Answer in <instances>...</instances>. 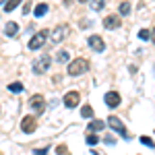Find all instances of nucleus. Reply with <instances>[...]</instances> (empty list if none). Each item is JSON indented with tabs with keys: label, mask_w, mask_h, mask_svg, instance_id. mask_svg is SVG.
Here are the masks:
<instances>
[{
	"label": "nucleus",
	"mask_w": 155,
	"mask_h": 155,
	"mask_svg": "<svg viewBox=\"0 0 155 155\" xmlns=\"http://www.w3.org/2000/svg\"><path fill=\"white\" fill-rule=\"evenodd\" d=\"M87 71H89V60H87V58H74V60H71L68 66H66V72H68L71 77L85 74Z\"/></svg>",
	"instance_id": "f257e3e1"
},
{
	"label": "nucleus",
	"mask_w": 155,
	"mask_h": 155,
	"mask_svg": "<svg viewBox=\"0 0 155 155\" xmlns=\"http://www.w3.org/2000/svg\"><path fill=\"white\" fill-rule=\"evenodd\" d=\"M50 64H52V58H50L48 54H41L39 58L33 60V72L35 74H44L50 68Z\"/></svg>",
	"instance_id": "f03ea898"
},
{
	"label": "nucleus",
	"mask_w": 155,
	"mask_h": 155,
	"mask_svg": "<svg viewBox=\"0 0 155 155\" xmlns=\"http://www.w3.org/2000/svg\"><path fill=\"white\" fill-rule=\"evenodd\" d=\"M46 37H48V31L46 29H41L39 33H35V35L29 39V50H39L46 44Z\"/></svg>",
	"instance_id": "7ed1b4c3"
},
{
	"label": "nucleus",
	"mask_w": 155,
	"mask_h": 155,
	"mask_svg": "<svg viewBox=\"0 0 155 155\" xmlns=\"http://www.w3.org/2000/svg\"><path fill=\"white\" fill-rule=\"evenodd\" d=\"M35 128H37V118H33V116H25V118L21 120V130H23L25 134H31Z\"/></svg>",
	"instance_id": "20e7f679"
},
{
	"label": "nucleus",
	"mask_w": 155,
	"mask_h": 155,
	"mask_svg": "<svg viewBox=\"0 0 155 155\" xmlns=\"http://www.w3.org/2000/svg\"><path fill=\"white\" fill-rule=\"evenodd\" d=\"M68 31H71V27H68V25H58V27L52 31V39L58 44V41H62V39H66Z\"/></svg>",
	"instance_id": "39448f33"
},
{
	"label": "nucleus",
	"mask_w": 155,
	"mask_h": 155,
	"mask_svg": "<svg viewBox=\"0 0 155 155\" xmlns=\"http://www.w3.org/2000/svg\"><path fill=\"white\" fill-rule=\"evenodd\" d=\"M89 48L93 52H104L106 50V41L101 39V35H89Z\"/></svg>",
	"instance_id": "423d86ee"
},
{
	"label": "nucleus",
	"mask_w": 155,
	"mask_h": 155,
	"mask_svg": "<svg viewBox=\"0 0 155 155\" xmlns=\"http://www.w3.org/2000/svg\"><path fill=\"white\" fill-rule=\"evenodd\" d=\"M104 101H106L107 107H118L122 99H120V93H118V91H107L106 97H104Z\"/></svg>",
	"instance_id": "0eeeda50"
},
{
	"label": "nucleus",
	"mask_w": 155,
	"mask_h": 155,
	"mask_svg": "<svg viewBox=\"0 0 155 155\" xmlns=\"http://www.w3.org/2000/svg\"><path fill=\"white\" fill-rule=\"evenodd\" d=\"M107 126H110V128H114L118 134H126V128H124V124L120 122L118 116H110V118H107Z\"/></svg>",
	"instance_id": "6e6552de"
},
{
	"label": "nucleus",
	"mask_w": 155,
	"mask_h": 155,
	"mask_svg": "<svg viewBox=\"0 0 155 155\" xmlns=\"http://www.w3.org/2000/svg\"><path fill=\"white\" fill-rule=\"evenodd\" d=\"M120 25H122V19H120L118 15H107L106 19H104V27L106 29H118Z\"/></svg>",
	"instance_id": "1a4fd4ad"
},
{
	"label": "nucleus",
	"mask_w": 155,
	"mask_h": 155,
	"mask_svg": "<svg viewBox=\"0 0 155 155\" xmlns=\"http://www.w3.org/2000/svg\"><path fill=\"white\" fill-rule=\"evenodd\" d=\"M79 99H81V95H79L77 91H68V93L64 95L62 101H64V106H66V107H77V106H79Z\"/></svg>",
	"instance_id": "9d476101"
},
{
	"label": "nucleus",
	"mask_w": 155,
	"mask_h": 155,
	"mask_svg": "<svg viewBox=\"0 0 155 155\" xmlns=\"http://www.w3.org/2000/svg\"><path fill=\"white\" fill-rule=\"evenodd\" d=\"M29 106L33 107L35 112H41L44 106H46V104H44V97H41V95H31V97H29Z\"/></svg>",
	"instance_id": "9b49d317"
},
{
	"label": "nucleus",
	"mask_w": 155,
	"mask_h": 155,
	"mask_svg": "<svg viewBox=\"0 0 155 155\" xmlns=\"http://www.w3.org/2000/svg\"><path fill=\"white\" fill-rule=\"evenodd\" d=\"M17 31H19V25L17 23H6V27H4V35H8V37H12V35H17Z\"/></svg>",
	"instance_id": "f8f14e48"
},
{
	"label": "nucleus",
	"mask_w": 155,
	"mask_h": 155,
	"mask_svg": "<svg viewBox=\"0 0 155 155\" xmlns=\"http://www.w3.org/2000/svg\"><path fill=\"white\" fill-rule=\"evenodd\" d=\"M33 12H35V17H44L48 12V4H37L35 8H33Z\"/></svg>",
	"instance_id": "ddd939ff"
},
{
	"label": "nucleus",
	"mask_w": 155,
	"mask_h": 155,
	"mask_svg": "<svg viewBox=\"0 0 155 155\" xmlns=\"http://www.w3.org/2000/svg\"><path fill=\"white\" fill-rule=\"evenodd\" d=\"M118 12L122 15V17H126V15L130 12V2H122V4L118 6Z\"/></svg>",
	"instance_id": "4468645a"
},
{
	"label": "nucleus",
	"mask_w": 155,
	"mask_h": 155,
	"mask_svg": "<svg viewBox=\"0 0 155 155\" xmlns=\"http://www.w3.org/2000/svg\"><path fill=\"white\" fill-rule=\"evenodd\" d=\"M81 116H83V118H93V107L91 106H83L81 107Z\"/></svg>",
	"instance_id": "2eb2a0df"
},
{
	"label": "nucleus",
	"mask_w": 155,
	"mask_h": 155,
	"mask_svg": "<svg viewBox=\"0 0 155 155\" xmlns=\"http://www.w3.org/2000/svg\"><path fill=\"white\" fill-rule=\"evenodd\" d=\"M104 126H106V124H104L101 120H93V122L89 124V130H101Z\"/></svg>",
	"instance_id": "dca6fc26"
},
{
	"label": "nucleus",
	"mask_w": 155,
	"mask_h": 155,
	"mask_svg": "<svg viewBox=\"0 0 155 155\" xmlns=\"http://www.w3.org/2000/svg\"><path fill=\"white\" fill-rule=\"evenodd\" d=\"M8 89H11L12 93H19V91H23V83L15 81V83H11V85H8Z\"/></svg>",
	"instance_id": "f3484780"
},
{
	"label": "nucleus",
	"mask_w": 155,
	"mask_h": 155,
	"mask_svg": "<svg viewBox=\"0 0 155 155\" xmlns=\"http://www.w3.org/2000/svg\"><path fill=\"white\" fill-rule=\"evenodd\" d=\"M17 6H19V0H11V2H8V4L4 6V11H6V12H11V11H15Z\"/></svg>",
	"instance_id": "a211bd4d"
},
{
	"label": "nucleus",
	"mask_w": 155,
	"mask_h": 155,
	"mask_svg": "<svg viewBox=\"0 0 155 155\" xmlns=\"http://www.w3.org/2000/svg\"><path fill=\"white\" fill-rule=\"evenodd\" d=\"M99 143V137L95 134H87V145H97Z\"/></svg>",
	"instance_id": "6ab92c4d"
},
{
	"label": "nucleus",
	"mask_w": 155,
	"mask_h": 155,
	"mask_svg": "<svg viewBox=\"0 0 155 155\" xmlns=\"http://www.w3.org/2000/svg\"><path fill=\"white\" fill-rule=\"evenodd\" d=\"M139 37L147 41V39H151V31H147V29H141V31H139Z\"/></svg>",
	"instance_id": "aec40b11"
},
{
	"label": "nucleus",
	"mask_w": 155,
	"mask_h": 155,
	"mask_svg": "<svg viewBox=\"0 0 155 155\" xmlns=\"http://www.w3.org/2000/svg\"><path fill=\"white\" fill-rule=\"evenodd\" d=\"M58 60L60 62H66V60H68V52H66V50H60L58 52Z\"/></svg>",
	"instance_id": "412c9836"
},
{
	"label": "nucleus",
	"mask_w": 155,
	"mask_h": 155,
	"mask_svg": "<svg viewBox=\"0 0 155 155\" xmlns=\"http://www.w3.org/2000/svg\"><path fill=\"white\" fill-rule=\"evenodd\" d=\"M141 143L147 145V147H155V143L151 141V139H149V137H143V139H141Z\"/></svg>",
	"instance_id": "4be33fe9"
},
{
	"label": "nucleus",
	"mask_w": 155,
	"mask_h": 155,
	"mask_svg": "<svg viewBox=\"0 0 155 155\" xmlns=\"http://www.w3.org/2000/svg\"><path fill=\"white\" fill-rule=\"evenodd\" d=\"M91 6H93V8H95V11H99V8H101V6H104V4H101V2H99V0H97V2H93V4H91Z\"/></svg>",
	"instance_id": "5701e85b"
},
{
	"label": "nucleus",
	"mask_w": 155,
	"mask_h": 155,
	"mask_svg": "<svg viewBox=\"0 0 155 155\" xmlns=\"http://www.w3.org/2000/svg\"><path fill=\"white\" fill-rule=\"evenodd\" d=\"M46 153H48V149H39V151H37L35 155H46Z\"/></svg>",
	"instance_id": "b1692460"
},
{
	"label": "nucleus",
	"mask_w": 155,
	"mask_h": 155,
	"mask_svg": "<svg viewBox=\"0 0 155 155\" xmlns=\"http://www.w3.org/2000/svg\"><path fill=\"white\" fill-rule=\"evenodd\" d=\"M151 41H153V44H155V29H153V31H151Z\"/></svg>",
	"instance_id": "393cba45"
}]
</instances>
